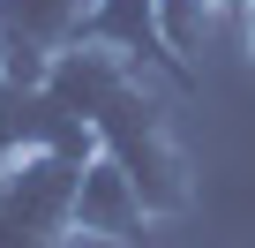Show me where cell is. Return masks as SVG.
<instances>
[{
	"mask_svg": "<svg viewBox=\"0 0 255 248\" xmlns=\"http://www.w3.org/2000/svg\"><path fill=\"white\" fill-rule=\"evenodd\" d=\"M38 90L75 120L105 158H120L128 173H135L150 218H180V211L195 203V158H188V143L173 136V113H165L150 68H135V60H120V53L75 38V45H60V53L45 60Z\"/></svg>",
	"mask_w": 255,
	"mask_h": 248,
	"instance_id": "6da1fadb",
	"label": "cell"
},
{
	"mask_svg": "<svg viewBox=\"0 0 255 248\" xmlns=\"http://www.w3.org/2000/svg\"><path fill=\"white\" fill-rule=\"evenodd\" d=\"M150 226H158V218H150V203H143L135 173H128L120 158H105V151H90V158H83V173H75V241L135 248Z\"/></svg>",
	"mask_w": 255,
	"mask_h": 248,
	"instance_id": "7a4b0ae2",
	"label": "cell"
},
{
	"mask_svg": "<svg viewBox=\"0 0 255 248\" xmlns=\"http://www.w3.org/2000/svg\"><path fill=\"white\" fill-rule=\"evenodd\" d=\"M83 45H105L120 60H135L150 75H165L173 90H195V68H180V53L165 45V23H158V0H90V15L75 30Z\"/></svg>",
	"mask_w": 255,
	"mask_h": 248,
	"instance_id": "3957f363",
	"label": "cell"
},
{
	"mask_svg": "<svg viewBox=\"0 0 255 248\" xmlns=\"http://www.w3.org/2000/svg\"><path fill=\"white\" fill-rule=\"evenodd\" d=\"M90 0H0V38H8V83L30 90L60 45H75Z\"/></svg>",
	"mask_w": 255,
	"mask_h": 248,
	"instance_id": "277c9868",
	"label": "cell"
},
{
	"mask_svg": "<svg viewBox=\"0 0 255 248\" xmlns=\"http://www.w3.org/2000/svg\"><path fill=\"white\" fill-rule=\"evenodd\" d=\"M158 23H165V45L180 53V68H203V53H210V38H218V8L210 0H158Z\"/></svg>",
	"mask_w": 255,
	"mask_h": 248,
	"instance_id": "5b68a950",
	"label": "cell"
},
{
	"mask_svg": "<svg viewBox=\"0 0 255 248\" xmlns=\"http://www.w3.org/2000/svg\"><path fill=\"white\" fill-rule=\"evenodd\" d=\"M0 248H75V241H45V233H30L15 218H0Z\"/></svg>",
	"mask_w": 255,
	"mask_h": 248,
	"instance_id": "8992f818",
	"label": "cell"
},
{
	"mask_svg": "<svg viewBox=\"0 0 255 248\" xmlns=\"http://www.w3.org/2000/svg\"><path fill=\"white\" fill-rule=\"evenodd\" d=\"M210 8H218L225 23H248V15H255V0H210Z\"/></svg>",
	"mask_w": 255,
	"mask_h": 248,
	"instance_id": "52a82bcc",
	"label": "cell"
},
{
	"mask_svg": "<svg viewBox=\"0 0 255 248\" xmlns=\"http://www.w3.org/2000/svg\"><path fill=\"white\" fill-rule=\"evenodd\" d=\"M0 90H8V38H0Z\"/></svg>",
	"mask_w": 255,
	"mask_h": 248,
	"instance_id": "ba28073f",
	"label": "cell"
},
{
	"mask_svg": "<svg viewBox=\"0 0 255 248\" xmlns=\"http://www.w3.org/2000/svg\"><path fill=\"white\" fill-rule=\"evenodd\" d=\"M248 68H255V15H248Z\"/></svg>",
	"mask_w": 255,
	"mask_h": 248,
	"instance_id": "9c48e42d",
	"label": "cell"
}]
</instances>
